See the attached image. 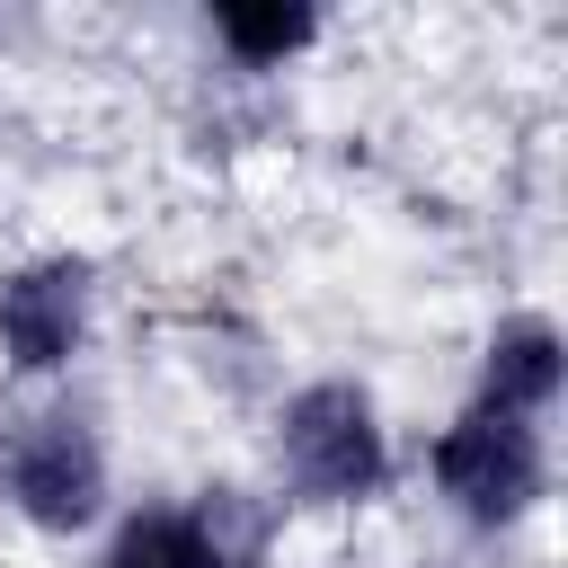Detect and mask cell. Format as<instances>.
Instances as JSON below:
<instances>
[{"label":"cell","instance_id":"obj_1","mask_svg":"<svg viewBox=\"0 0 568 568\" xmlns=\"http://www.w3.org/2000/svg\"><path fill=\"white\" fill-rule=\"evenodd\" d=\"M284 470L311 497H364L382 479V417L355 382H311L284 399Z\"/></svg>","mask_w":568,"mask_h":568},{"label":"cell","instance_id":"obj_2","mask_svg":"<svg viewBox=\"0 0 568 568\" xmlns=\"http://www.w3.org/2000/svg\"><path fill=\"white\" fill-rule=\"evenodd\" d=\"M435 488L479 515V524H506L541 497V444L524 417H497V408H470L444 444H435Z\"/></svg>","mask_w":568,"mask_h":568},{"label":"cell","instance_id":"obj_3","mask_svg":"<svg viewBox=\"0 0 568 568\" xmlns=\"http://www.w3.org/2000/svg\"><path fill=\"white\" fill-rule=\"evenodd\" d=\"M9 497L27 524L44 532H80L106 497V453L80 417H27V435L9 444Z\"/></svg>","mask_w":568,"mask_h":568},{"label":"cell","instance_id":"obj_5","mask_svg":"<svg viewBox=\"0 0 568 568\" xmlns=\"http://www.w3.org/2000/svg\"><path fill=\"white\" fill-rule=\"evenodd\" d=\"M559 373H568L559 328H550V320H506V328L488 337V364H479V408H497V417H532V408H550Z\"/></svg>","mask_w":568,"mask_h":568},{"label":"cell","instance_id":"obj_7","mask_svg":"<svg viewBox=\"0 0 568 568\" xmlns=\"http://www.w3.org/2000/svg\"><path fill=\"white\" fill-rule=\"evenodd\" d=\"M213 36H222L248 71H275L284 53H302V44L320 36V18H311V9H222Z\"/></svg>","mask_w":568,"mask_h":568},{"label":"cell","instance_id":"obj_6","mask_svg":"<svg viewBox=\"0 0 568 568\" xmlns=\"http://www.w3.org/2000/svg\"><path fill=\"white\" fill-rule=\"evenodd\" d=\"M98 568H222V559H213V541L186 515H133Z\"/></svg>","mask_w":568,"mask_h":568},{"label":"cell","instance_id":"obj_4","mask_svg":"<svg viewBox=\"0 0 568 568\" xmlns=\"http://www.w3.org/2000/svg\"><path fill=\"white\" fill-rule=\"evenodd\" d=\"M80 328H89V266L80 257H36V266H18L0 284V355L18 373L71 364Z\"/></svg>","mask_w":568,"mask_h":568}]
</instances>
